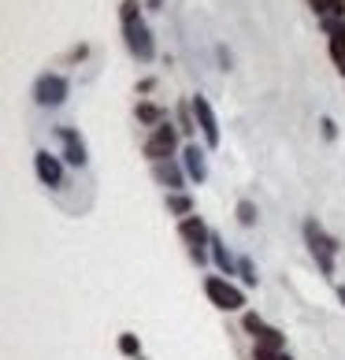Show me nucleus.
Masks as SVG:
<instances>
[{
    "mask_svg": "<svg viewBox=\"0 0 345 360\" xmlns=\"http://www.w3.org/2000/svg\"><path fill=\"white\" fill-rule=\"evenodd\" d=\"M204 293H208V301L216 304V309H223V312H237L245 304V293L237 290V286H230L227 278H204Z\"/></svg>",
    "mask_w": 345,
    "mask_h": 360,
    "instance_id": "1",
    "label": "nucleus"
},
{
    "mask_svg": "<svg viewBox=\"0 0 345 360\" xmlns=\"http://www.w3.org/2000/svg\"><path fill=\"white\" fill-rule=\"evenodd\" d=\"M304 234H308V245H312V257L320 260V268H323V275H334V242L320 231L315 223H304Z\"/></svg>",
    "mask_w": 345,
    "mask_h": 360,
    "instance_id": "2",
    "label": "nucleus"
},
{
    "mask_svg": "<svg viewBox=\"0 0 345 360\" xmlns=\"http://www.w3.org/2000/svg\"><path fill=\"white\" fill-rule=\"evenodd\" d=\"M178 234H182V242L190 245V257L201 264L204 260V242H211V234H208V226L197 219V216H185L182 223H178Z\"/></svg>",
    "mask_w": 345,
    "mask_h": 360,
    "instance_id": "3",
    "label": "nucleus"
},
{
    "mask_svg": "<svg viewBox=\"0 0 345 360\" xmlns=\"http://www.w3.org/2000/svg\"><path fill=\"white\" fill-rule=\"evenodd\" d=\"M34 97H37V104H48V108H56V104H63V97H67V82H63L60 75H41V78H37Z\"/></svg>",
    "mask_w": 345,
    "mask_h": 360,
    "instance_id": "4",
    "label": "nucleus"
},
{
    "mask_svg": "<svg viewBox=\"0 0 345 360\" xmlns=\"http://www.w3.org/2000/svg\"><path fill=\"white\" fill-rule=\"evenodd\" d=\"M123 30H126V45H130V52H134L138 60H152V34H149V26L138 19V22H126Z\"/></svg>",
    "mask_w": 345,
    "mask_h": 360,
    "instance_id": "5",
    "label": "nucleus"
},
{
    "mask_svg": "<svg viewBox=\"0 0 345 360\" xmlns=\"http://www.w3.org/2000/svg\"><path fill=\"white\" fill-rule=\"evenodd\" d=\"M171 149H175V130L171 127H156V134L145 141V156H149L152 164H164L171 156Z\"/></svg>",
    "mask_w": 345,
    "mask_h": 360,
    "instance_id": "6",
    "label": "nucleus"
},
{
    "mask_svg": "<svg viewBox=\"0 0 345 360\" xmlns=\"http://www.w3.org/2000/svg\"><path fill=\"white\" fill-rule=\"evenodd\" d=\"M245 330L256 338V345H263V349H282V335H278L275 327H268L256 312H249L245 316Z\"/></svg>",
    "mask_w": 345,
    "mask_h": 360,
    "instance_id": "7",
    "label": "nucleus"
},
{
    "mask_svg": "<svg viewBox=\"0 0 345 360\" xmlns=\"http://www.w3.org/2000/svg\"><path fill=\"white\" fill-rule=\"evenodd\" d=\"M193 112H197V123L204 130V141L208 145H219V123H216V112L204 97H193Z\"/></svg>",
    "mask_w": 345,
    "mask_h": 360,
    "instance_id": "8",
    "label": "nucleus"
},
{
    "mask_svg": "<svg viewBox=\"0 0 345 360\" xmlns=\"http://www.w3.org/2000/svg\"><path fill=\"white\" fill-rule=\"evenodd\" d=\"M34 167H37V179H41L45 186H60V182H63V167H60L56 156L37 153V156H34Z\"/></svg>",
    "mask_w": 345,
    "mask_h": 360,
    "instance_id": "9",
    "label": "nucleus"
},
{
    "mask_svg": "<svg viewBox=\"0 0 345 360\" xmlns=\"http://www.w3.org/2000/svg\"><path fill=\"white\" fill-rule=\"evenodd\" d=\"M60 141H63V156H67V164L82 167V164H86V145H82V138H78L74 130H60Z\"/></svg>",
    "mask_w": 345,
    "mask_h": 360,
    "instance_id": "10",
    "label": "nucleus"
},
{
    "mask_svg": "<svg viewBox=\"0 0 345 360\" xmlns=\"http://www.w3.org/2000/svg\"><path fill=\"white\" fill-rule=\"evenodd\" d=\"M185 171H190V179H197V182H204V179H208L204 153L197 149V145H190V149H185Z\"/></svg>",
    "mask_w": 345,
    "mask_h": 360,
    "instance_id": "11",
    "label": "nucleus"
},
{
    "mask_svg": "<svg viewBox=\"0 0 345 360\" xmlns=\"http://www.w3.org/2000/svg\"><path fill=\"white\" fill-rule=\"evenodd\" d=\"M152 175L160 179L167 190H178V186H182V171L175 164H167V160H164V164H152Z\"/></svg>",
    "mask_w": 345,
    "mask_h": 360,
    "instance_id": "12",
    "label": "nucleus"
},
{
    "mask_svg": "<svg viewBox=\"0 0 345 360\" xmlns=\"http://www.w3.org/2000/svg\"><path fill=\"white\" fill-rule=\"evenodd\" d=\"M211 245H216V249H211V257H216V264H219V268H223V271L230 275V271H234V260H230V252L223 249V242H219L216 234H211Z\"/></svg>",
    "mask_w": 345,
    "mask_h": 360,
    "instance_id": "13",
    "label": "nucleus"
},
{
    "mask_svg": "<svg viewBox=\"0 0 345 360\" xmlns=\"http://www.w3.org/2000/svg\"><path fill=\"white\" fill-rule=\"evenodd\" d=\"M167 208L175 212V216H185V212H190L193 205H190V197H182V193H171V197H167Z\"/></svg>",
    "mask_w": 345,
    "mask_h": 360,
    "instance_id": "14",
    "label": "nucleus"
},
{
    "mask_svg": "<svg viewBox=\"0 0 345 360\" xmlns=\"http://www.w3.org/2000/svg\"><path fill=\"white\" fill-rule=\"evenodd\" d=\"M237 219H242L245 226H253V223H256V208H253V201H242V205H237Z\"/></svg>",
    "mask_w": 345,
    "mask_h": 360,
    "instance_id": "15",
    "label": "nucleus"
},
{
    "mask_svg": "<svg viewBox=\"0 0 345 360\" xmlns=\"http://www.w3.org/2000/svg\"><path fill=\"white\" fill-rule=\"evenodd\" d=\"M256 360H294V356L282 349H263V345H256Z\"/></svg>",
    "mask_w": 345,
    "mask_h": 360,
    "instance_id": "16",
    "label": "nucleus"
},
{
    "mask_svg": "<svg viewBox=\"0 0 345 360\" xmlns=\"http://www.w3.org/2000/svg\"><path fill=\"white\" fill-rule=\"evenodd\" d=\"M138 119H145V123H156V119H160V108H152V104H138Z\"/></svg>",
    "mask_w": 345,
    "mask_h": 360,
    "instance_id": "17",
    "label": "nucleus"
},
{
    "mask_svg": "<svg viewBox=\"0 0 345 360\" xmlns=\"http://www.w3.org/2000/svg\"><path fill=\"white\" fill-rule=\"evenodd\" d=\"M119 349H123L126 356H134L138 353V338L134 335H123V338H119Z\"/></svg>",
    "mask_w": 345,
    "mask_h": 360,
    "instance_id": "18",
    "label": "nucleus"
},
{
    "mask_svg": "<svg viewBox=\"0 0 345 360\" xmlns=\"http://www.w3.org/2000/svg\"><path fill=\"white\" fill-rule=\"evenodd\" d=\"M126 22H138V0H126L123 4V26Z\"/></svg>",
    "mask_w": 345,
    "mask_h": 360,
    "instance_id": "19",
    "label": "nucleus"
},
{
    "mask_svg": "<svg viewBox=\"0 0 345 360\" xmlns=\"http://www.w3.org/2000/svg\"><path fill=\"white\" fill-rule=\"evenodd\" d=\"M242 275H245V283H256V275H253V264L242 260Z\"/></svg>",
    "mask_w": 345,
    "mask_h": 360,
    "instance_id": "20",
    "label": "nucleus"
},
{
    "mask_svg": "<svg viewBox=\"0 0 345 360\" xmlns=\"http://www.w3.org/2000/svg\"><path fill=\"white\" fill-rule=\"evenodd\" d=\"M341 75H345V56H341Z\"/></svg>",
    "mask_w": 345,
    "mask_h": 360,
    "instance_id": "21",
    "label": "nucleus"
},
{
    "mask_svg": "<svg viewBox=\"0 0 345 360\" xmlns=\"http://www.w3.org/2000/svg\"><path fill=\"white\" fill-rule=\"evenodd\" d=\"M341 301H345V290H341Z\"/></svg>",
    "mask_w": 345,
    "mask_h": 360,
    "instance_id": "22",
    "label": "nucleus"
}]
</instances>
